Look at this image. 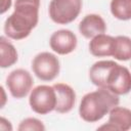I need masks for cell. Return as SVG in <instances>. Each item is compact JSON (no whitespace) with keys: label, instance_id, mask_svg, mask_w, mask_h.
<instances>
[{"label":"cell","instance_id":"6da1fadb","mask_svg":"<svg viewBox=\"0 0 131 131\" xmlns=\"http://www.w3.org/2000/svg\"><path fill=\"white\" fill-rule=\"evenodd\" d=\"M40 0H15L14 11L4 23L5 35L13 40L27 38L39 20Z\"/></svg>","mask_w":131,"mask_h":131},{"label":"cell","instance_id":"7a4b0ae2","mask_svg":"<svg viewBox=\"0 0 131 131\" xmlns=\"http://www.w3.org/2000/svg\"><path fill=\"white\" fill-rule=\"evenodd\" d=\"M119 102L120 99L117 94L108 89L98 87L97 90L83 96L79 106V115L85 122H97L117 106Z\"/></svg>","mask_w":131,"mask_h":131},{"label":"cell","instance_id":"3957f363","mask_svg":"<svg viewBox=\"0 0 131 131\" xmlns=\"http://www.w3.org/2000/svg\"><path fill=\"white\" fill-rule=\"evenodd\" d=\"M82 0H51L49 3V16L58 25L74 21L81 12Z\"/></svg>","mask_w":131,"mask_h":131},{"label":"cell","instance_id":"277c9868","mask_svg":"<svg viewBox=\"0 0 131 131\" xmlns=\"http://www.w3.org/2000/svg\"><path fill=\"white\" fill-rule=\"evenodd\" d=\"M29 103L31 108L39 115H46L55 111L56 93L53 86L39 85L35 87L30 94Z\"/></svg>","mask_w":131,"mask_h":131},{"label":"cell","instance_id":"5b68a950","mask_svg":"<svg viewBox=\"0 0 131 131\" xmlns=\"http://www.w3.org/2000/svg\"><path fill=\"white\" fill-rule=\"evenodd\" d=\"M32 70L40 80L52 81L59 74V60L50 52H41L33 58Z\"/></svg>","mask_w":131,"mask_h":131},{"label":"cell","instance_id":"8992f818","mask_svg":"<svg viewBox=\"0 0 131 131\" xmlns=\"http://www.w3.org/2000/svg\"><path fill=\"white\" fill-rule=\"evenodd\" d=\"M104 88L117 95H124L131 91V73L126 67L116 62L106 76Z\"/></svg>","mask_w":131,"mask_h":131},{"label":"cell","instance_id":"52a82bcc","mask_svg":"<svg viewBox=\"0 0 131 131\" xmlns=\"http://www.w3.org/2000/svg\"><path fill=\"white\" fill-rule=\"evenodd\" d=\"M34 84L31 74L24 69L12 71L6 78V86L14 98H24L31 91Z\"/></svg>","mask_w":131,"mask_h":131},{"label":"cell","instance_id":"ba28073f","mask_svg":"<svg viewBox=\"0 0 131 131\" xmlns=\"http://www.w3.org/2000/svg\"><path fill=\"white\" fill-rule=\"evenodd\" d=\"M77 36L70 30H58L54 32L49 40L50 48L60 55L73 52L77 47Z\"/></svg>","mask_w":131,"mask_h":131},{"label":"cell","instance_id":"9c48e42d","mask_svg":"<svg viewBox=\"0 0 131 131\" xmlns=\"http://www.w3.org/2000/svg\"><path fill=\"white\" fill-rule=\"evenodd\" d=\"M99 130H116V131H127L131 129V111L123 106H115L111 110L108 121L105 125L98 128Z\"/></svg>","mask_w":131,"mask_h":131},{"label":"cell","instance_id":"30bf717a","mask_svg":"<svg viewBox=\"0 0 131 131\" xmlns=\"http://www.w3.org/2000/svg\"><path fill=\"white\" fill-rule=\"evenodd\" d=\"M56 93L55 111L59 114H67L71 112L76 102V93L74 89L68 84L56 83L53 85Z\"/></svg>","mask_w":131,"mask_h":131},{"label":"cell","instance_id":"8fae6325","mask_svg":"<svg viewBox=\"0 0 131 131\" xmlns=\"http://www.w3.org/2000/svg\"><path fill=\"white\" fill-rule=\"evenodd\" d=\"M105 31L106 24L104 19L98 14H87L79 24L80 34L87 39H92L99 34H103Z\"/></svg>","mask_w":131,"mask_h":131},{"label":"cell","instance_id":"7c38bea8","mask_svg":"<svg viewBox=\"0 0 131 131\" xmlns=\"http://www.w3.org/2000/svg\"><path fill=\"white\" fill-rule=\"evenodd\" d=\"M115 37L99 34L93 37L89 43V51L93 56L102 57V56H113Z\"/></svg>","mask_w":131,"mask_h":131},{"label":"cell","instance_id":"4fadbf2b","mask_svg":"<svg viewBox=\"0 0 131 131\" xmlns=\"http://www.w3.org/2000/svg\"><path fill=\"white\" fill-rule=\"evenodd\" d=\"M115 64L114 60H99L93 63L89 70V78L92 84L99 88H104L106 76Z\"/></svg>","mask_w":131,"mask_h":131},{"label":"cell","instance_id":"5bb4252c","mask_svg":"<svg viewBox=\"0 0 131 131\" xmlns=\"http://www.w3.org/2000/svg\"><path fill=\"white\" fill-rule=\"evenodd\" d=\"M0 51H1V59L0 67L5 69L13 66L17 61V51L15 47L5 38H0Z\"/></svg>","mask_w":131,"mask_h":131},{"label":"cell","instance_id":"9a60e30c","mask_svg":"<svg viewBox=\"0 0 131 131\" xmlns=\"http://www.w3.org/2000/svg\"><path fill=\"white\" fill-rule=\"evenodd\" d=\"M113 56L118 60H129L131 58V38L127 36L115 37Z\"/></svg>","mask_w":131,"mask_h":131},{"label":"cell","instance_id":"2e32d148","mask_svg":"<svg viewBox=\"0 0 131 131\" xmlns=\"http://www.w3.org/2000/svg\"><path fill=\"white\" fill-rule=\"evenodd\" d=\"M111 12L120 20L131 19V0H112Z\"/></svg>","mask_w":131,"mask_h":131},{"label":"cell","instance_id":"e0dca14e","mask_svg":"<svg viewBox=\"0 0 131 131\" xmlns=\"http://www.w3.org/2000/svg\"><path fill=\"white\" fill-rule=\"evenodd\" d=\"M19 131H25V130H35V131H43L45 130V126L43 123L36 119V118H27L23 120L17 128Z\"/></svg>","mask_w":131,"mask_h":131},{"label":"cell","instance_id":"ac0fdd59","mask_svg":"<svg viewBox=\"0 0 131 131\" xmlns=\"http://www.w3.org/2000/svg\"><path fill=\"white\" fill-rule=\"evenodd\" d=\"M11 6V0H3L2 1V7H1V13L3 14L7 9H9Z\"/></svg>","mask_w":131,"mask_h":131}]
</instances>
